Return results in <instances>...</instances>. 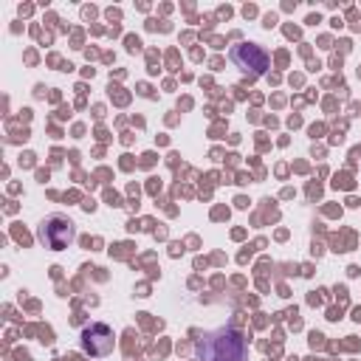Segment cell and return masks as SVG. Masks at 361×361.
<instances>
[{
  "label": "cell",
  "instance_id": "4",
  "mask_svg": "<svg viewBox=\"0 0 361 361\" xmlns=\"http://www.w3.org/2000/svg\"><path fill=\"white\" fill-rule=\"evenodd\" d=\"M113 347H116V336H113V330H110L107 324L93 322V324H87V327L82 330V350H85L87 355L102 358V355H110Z\"/></svg>",
  "mask_w": 361,
  "mask_h": 361
},
{
  "label": "cell",
  "instance_id": "2",
  "mask_svg": "<svg viewBox=\"0 0 361 361\" xmlns=\"http://www.w3.org/2000/svg\"><path fill=\"white\" fill-rule=\"evenodd\" d=\"M37 237H39V243H42L45 248L62 251V248H68V245L76 240V226H73V220L65 217V214H51V217H45V220L37 226Z\"/></svg>",
  "mask_w": 361,
  "mask_h": 361
},
{
  "label": "cell",
  "instance_id": "1",
  "mask_svg": "<svg viewBox=\"0 0 361 361\" xmlns=\"http://www.w3.org/2000/svg\"><path fill=\"white\" fill-rule=\"evenodd\" d=\"M195 353L200 361H243L245 338L234 327H217V330L203 333L195 341Z\"/></svg>",
  "mask_w": 361,
  "mask_h": 361
},
{
  "label": "cell",
  "instance_id": "3",
  "mask_svg": "<svg viewBox=\"0 0 361 361\" xmlns=\"http://www.w3.org/2000/svg\"><path fill=\"white\" fill-rule=\"evenodd\" d=\"M231 62L248 79H257V76H262L268 71V54L257 42H240V45H234L231 48Z\"/></svg>",
  "mask_w": 361,
  "mask_h": 361
}]
</instances>
